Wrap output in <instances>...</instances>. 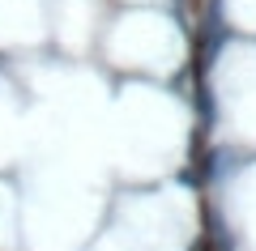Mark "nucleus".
I'll return each instance as SVG.
<instances>
[{
	"label": "nucleus",
	"mask_w": 256,
	"mask_h": 251,
	"mask_svg": "<svg viewBox=\"0 0 256 251\" xmlns=\"http://www.w3.org/2000/svg\"><path fill=\"white\" fill-rule=\"evenodd\" d=\"M102 55L116 68L132 72V81H175V72L192 60L188 34L166 9H124L102 26Z\"/></svg>",
	"instance_id": "1"
},
{
	"label": "nucleus",
	"mask_w": 256,
	"mask_h": 251,
	"mask_svg": "<svg viewBox=\"0 0 256 251\" xmlns=\"http://www.w3.org/2000/svg\"><path fill=\"white\" fill-rule=\"evenodd\" d=\"M102 9L94 0H47V38H56L64 55H86L102 38Z\"/></svg>",
	"instance_id": "2"
},
{
	"label": "nucleus",
	"mask_w": 256,
	"mask_h": 251,
	"mask_svg": "<svg viewBox=\"0 0 256 251\" xmlns=\"http://www.w3.org/2000/svg\"><path fill=\"white\" fill-rule=\"evenodd\" d=\"M218 9H222V21H230L244 38L256 34V0H218Z\"/></svg>",
	"instance_id": "3"
},
{
	"label": "nucleus",
	"mask_w": 256,
	"mask_h": 251,
	"mask_svg": "<svg viewBox=\"0 0 256 251\" xmlns=\"http://www.w3.org/2000/svg\"><path fill=\"white\" fill-rule=\"evenodd\" d=\"M128 9H158V4H166V0H124Z\"/></svg>",
	"instance_id": "4"
}]
</instances>
